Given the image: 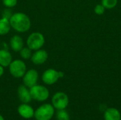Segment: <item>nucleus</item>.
<instances>
[{
	"instance_id": "nucleus-22",
	"label": "nucleus",
	"mask_w": 121,
	"mask_h": 120,
	"mask_svg": "<svg viewBox=\"0 0 121 120\" xmlns=\"http://www.w3.org/2000/svg\"><path fill=\"white\" fill-rule=\"evenodd\" d=\"M4 67H3L2 66L0 65V77L2 76L3 74H4Z\"/></svg>"
},
{
	"instance_id": "nucleus-23",
	"label": "nucleus",
	"mask_w": 121,
	"mask_h": 120,
	"mask_svg": "<svg viewBox=\"0 0 121 120\" xmlns=\"http://www.w3.org/2000/svg\"><path fill=\"white\" fill-rule=\"evenodd\" d=\"M0 120H4V118L3 116L1 115H0Z\"/></svg>"
},
{
	"instance_id": "nucleus-17",
	"label": "nucleus",
	"mask_w": 121,
	"mask_h": 120,
	"mask_svg": "<svg viewBox=\"0 0 121 120\" xmlns=\"http://www.w3.org/2000/svg\"><path fill=\"white\" fill-rule=\"evenodd\" d=\"M57 120H70V117L68 112L64 110H58L56 113Z\"/></svg>"
},
{
	"instance_id": "nucleus-20",
	"label": "nucleus",
	"mask_w": 121,
	"mask_h": 120,
	"mask_svg": "<svg viewBox=\"0 0 121 120\" xmlns=\"http://www.w3.org/2000/svg\"><path fill=\"white\" fill-rule=\"evenodd\" d=\"M11 8H5L3 11H2V13H1V17L3 18H7V19H10V18L11 17L13 13H12V11L11 10Z\"/></svg>"
},
{
	"instance_id": "nucleus-6",
	"label": "nucleus",
	"mask_w": 121,
	"mask_h": 120,
	"mask_svg": "<svg viewBox=\"0 0 121 120\" xmlns=\"http://www.w3.org/2000/svg\"><path fill=\"white\" fill-rule=\"evenodd\" d=\"M30 93L32 99H34L38 102H43L46 100L50 96V92L48 89L42 85H35L30 88Z\"/></svg>"
},
{
	"instance_id": "nucleus-7",
	"label": "nucleus",
	"mask_w": 121,
	"mask_h": 120,
	"mask_svg": "<svg viewBox=\"0 0 121 120\" xmlns=\"http://www.w3.org/2000/svg\"><path fill=\"white\" fill-rule=\"evenodd\" d=\"M52 105L55 109L64 110L69 105V98L67 95L63 92H57L52 98Z\"/></svg>"
},
{
	"instance_id": "nucleus-21",
	"label": "nucleus",
	"mask_w": 121,
	"mask_h": 120,
	"mask_svg": "<svg viewBox=\"0 0 121 120\" xmlns=\"http://www.w3.org/2000/svg\"><path fill=\"white\" fill-rule=\"evenodd\" d=\"M105 8L102 4H97L94 8V11L97 15H102L104 13Z\"/></svg>"
},
{
	"instance_id": "nucleus-19",
	"label": "nucleus",
	"mask_w": 121,
	"mask_h": 120,
	"mask_svg": "<svg viewBox=\"0 0 121 120\" xmlns=\"http://www.w3.org/2000/svg\"><path fill=\"white\" fill-rule=\"evenodd\" d=\"M18 0H2V4L5 8H12L17 5Z\"/></svg>"
},
{
	"instance_id": "nucleus-5",
	"label": "nucleus",
	"mask_w": 121,
	"mask_h": 120,
	"mask_svg": "<svg viewBox=\"0 0 121 120\" xmlns=\"http://www.w3.org/2000/svg\"><path fill=\"white\" fill-rule=\"evenodd\" d=\"M65 76L64 72L57 71L54 69H48L45 70L41 76L43 82L46 85H53L57 82V81L63 78Z\"/></svg>"
},
{
	"instance_id": "nucleus-4",
	"label": "nucleus",
	"mask_w": 121,
	"mask_h": 120,
	"mask_svg": "<svg viewBox=\"0 0 121 120\" xmlns=\"http://www.w3.org/2000/svg\"><path fill=\"white\" fill-rule=\"evenodd\" d=\"M10 74L14 78L20 79L23 76L27 71L26 63L22 59H15L11 62L9 66Z\"/></svg>"
},
{
	"instance_id": "nucleus-1",
	"label": "nucleus",
	"mask_w": 121,
	"mask_h": 120,
	"mask_svg": "<svg viewBox=\"0 0 121 120\" xmlns=\"http://www.w3.org/2000/svg\"><path fill=\"white\" fill-rule=\"evenodd\" d=\"M11 27L18 33H26L31 27V21L29 16L23 12L13 13L9 19Z\"/></svg>"
},
{
	"instance_id": "nucleus-3",
	"label": "nucleus",
	"mask_w": 121,
	"mask_h": 120,
	"mask_svg": "<svg viewBox=\"0 0 121 120\" xmlns=\"http://www.w3.org/2000/svg\"><path fill=\"white\" fill-rule=\"evenodd\" d=\"M55 114V108L52 105L45 103L40 105L35 110L34 117L36 120H50Z\"/></svg>"
},
{
	"instance_id": "nucleus-16",
	"label": "nucleus",
	"mask_w": 121,
	"mask_h": 120,
	"mask_svg": "<svg viewBox=\"0 0 121 120\" xmlns=\"http://www.w3.org/2000/svg\"><path fill=\"white\" fill-rule=\"evenodd\" d=\"M32 54H33V50H31L28 47H23L19 51V54H20L21 57L23 59H26V60L30 59Z\"/></svg>"
},
{
	"instance_id": "nucleus-14",
	"label": "nucleus",
	"mask_w": 121,
	"mask_h": 120,
	"mask_svg": "<svg viewBox=\"0 0 121 120\" xmlns=\"http://www.w3.org/2000/svg\"><path fill=\"white\" fill-rule=\"evenodd\" d=\"M104 120H121V112L115 108H107L104 114Z\"/></svg>"
},
{
	"instance_id": "nucleus-12",
	"label": "nucleus",
	"mask_w": 121,
	"mask_h": 120,
	"mask_svg": "<svg viewBox=\"0 0 121 120\" xmlns=\"http://www.w3.org/2000/svg\"><path fill=\"white\" fill-rule=\"evenodd\" d=\"M24 42L23 38L18 35H15L10 38L9 40V46L10 48L16 52H19V51L24 47Z\"/></svg>"
},
{
	"instance_id": "nucleus-24",
	"label": "nucleus",
	"mask_w": 121,
	"mask_h": 120,
	"mask_svg": "<svg viewBox=\"0 0 121 120\" xmlns=\"http://www.w3.org/2000/svg\"><path fill=\"white\" fill-rule=\"evenodd\" d=\"M0 49H1V42H0Z\"/></svg>"
},
{
	"instance_id": "nucleus-10",
	"label": "nucleus",
	"mask_w": 121,
	"mask_h": 120,
	"mask_svg": "<svg viewBox=\"0 0 121 120\" xmlns=\"http://www.w3.org/2000/svg\"><path fill=\"white\" fill-rule=\"evenodd\" d=\"M17 93L18 97L22 103H29L32 100L30 88L26 87L25 85L19 86L17 90Z\"/></svg>"
},
{
	"instance_id": "nucleus-9",
	"label": "nucleus",
	"mask_w": 121,
	"mask_h": 120,
	"mask_svg": "<svg viewBox=\"0 0 121 120\" xmlns=\"http://www.w3.org/2000/svg\"><path fill=\"white\" fill-rule=\"evenodd\" d=\"M48 59V53L46 50L40 49L33 52L30 61L35 65H42L46 62Z\"/></svg>"
},
{
	"instance_id": "nucleus-11",
	"label": "nucleus",
	"mask_w": 121,
	"mask_h": 120,
	"mask_svg": "<svg viewBox=\"0 0 121 120\" xmlns=\"http://www.w3.org/2000/svg\"><path fill=\"white\" fill-rule=\"evenodd\" d=\"M18 114L24 119H30L34 117V110L28 103H22L18 108Z\"/></svg>"
},
{
	"instance_id": "nucleus-18",
	"label": "nucleus",
	"mask_w": 121,
	"mask_h": 120,
	"mask_svg": "<svg viewBox=\"0 0 121 120\" xmlns=\"http://www.w3.org/2000/svg\"><path fill=\"white\" fill-rule=\"evenodd\" d=\"M101 3L105 8L110 9L114 8L117 5L118 0H102Z\"/></svg>"
},
{
	"instance_id": "nucleus-13",
	"label": "nucleus",
	"mask_w": 121,
	"mask_h": 120,
	"mask_svg": "<svg viewBox=\"0 0 121 120\" xmlns=\"http://www.w3.org/2000/svg\"><path fill=\"white\" fill-rule=\"evenodd\" d=\"M13 61V57L11 53L7 48L0 49V65L3 67L9 66Z\"/></svg>"
},
{
	"instance_id": "nucleus-15",
	"label": "nucleus",
	"mask_w": 121,
	"mask_h": 120,
	"mask_svg": "<svg viewBox=\"0 0 121 120\" xmlns=\"http://www.w3.org/2000/svg\"><path fill=\"white\" fill-rule=\"evenodd\" d=\"M11 29L9 20L5 18H0V35H7Z\"/></svg>"
},
{
	"instance_id": "nucleus-8",
	"label": "nucleus",
	"mask_w": 121,
	"mask_h": 120,
	"mask_svg": "<svg viewBox=\"0 0 121 120\" xmlns=\"http://www.w3.org/2000/svg\"><path fill=\"white\" fill-rule=\"evenodd\" d=\"M22 78L23 85L30 88L37 84L39 78V74L35 69H30L26 71Z\"/></svg>"
},
{
	"instance_id": "nucleus-2",
	"label": "nucleus",
	"mask_w": 121,
	"mask_h": 120,
	"mask_svg": "<svg viewBox=\"0 0 121 120\" xmlns=\"http://www.w3.org/2000/svg\"><path fill=\"white\" fill-rule=\"evenodd\" d=\"M45 38L43 33L40 32H33L30 33L26 40V46L33 51H35L44 46Z\"/></svg>"
}]
</instances>
